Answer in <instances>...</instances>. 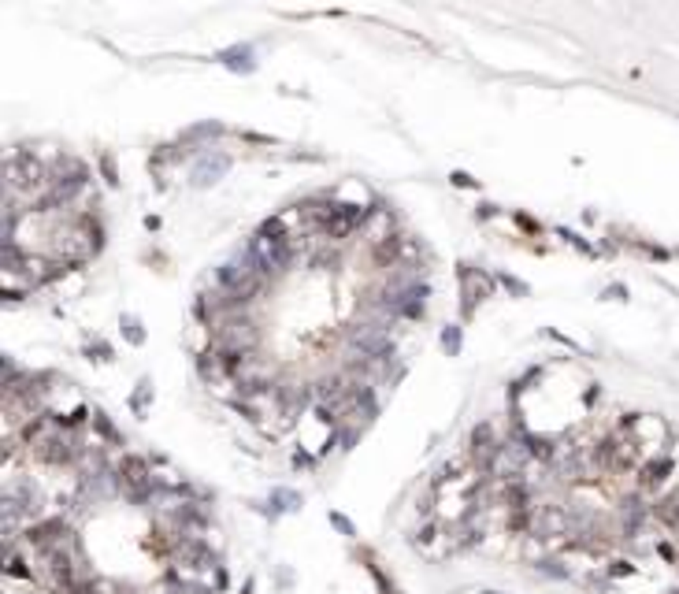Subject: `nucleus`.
Wrapping results in <instances>:
<instances>
[{
    "mask_svg": "<svg viewBox=\"0 0 679 594\" xmlns=\"http://www.w3.org/2000/svg\"><path fill=\"white\" fill-rule=\"evenodd\" d=\"M345 342H349V356H360V361H387V356H393V334L371 331L360 319H353L345 327Z\"/></svg>",
    "mask_w": 679,
    "mask_h": 594,
    "instance_id": "obj_1",
    "label": "nucleus"
},
{
    "mask_svg": "<svg viewBox=\"0 0 679 594\" xmlns=\"http://www.w3.org/2000/svg\"><path fill=\"white\" fill-rule=\"evenodd\" d=\"M461 282H464V305H461V312H464V319H472L475 316V301L490 297L494 282L490 279H475L468 268H461Z\"/></svg>",
    "mask_w": 679,
    "mask_h": 594,
    "instance_id": "obj_2",
    "label": "nucleus"
},
{
    "mask_svg": "<svg viewBox=\"0 0 679 594\" xmlns=\"http://www.w3.org/2000/svg\"><path fill=\"white\" fill-rule=\"evenodd\" d=\"M668 475H672V457H649V461L638 468V487L642 490H657Z\"/></svg>",
    "mask_w": 679,
    "mask_h": 594,
    "instance_id": "obj_3",
    "label": "nucleus"
},
{
    "mask_svg": "<svg viewBox=\"0 0 679 594\" xmlns=\"http://www.w3.org/2000/svg\"><path fill=\"white\" fill-rule=\"evenodd\" d=\"M297 509H301V494H297V490L275 487L271 498H268V505H264V513H268L271 520H279L282 513H297Z\"/></svg>",
    "mask_w": 679,
    "mask_h": 594,
    "instance_id": "obj_4",
    "label": "nucleus"
},
{
    "mask_svg": "<svg viewBox=\"0 0 679 594\" xmlns=\"http://www.w3.org/2000/svg\"><path fill=\"white\" fill-rule=\"evenodd\" d=\"M89 424H93V431H97L100 442H108V446H126V438L115 431V424H112V420H108L104 413H100V409H93V420H89Z\"/></svg>",
    "mask_w": 679,
    "mask_h": 594,
    "instance_id": "obj_5",
    "label": "nucleus"
},
{
    "mask_svg": "<svg viewBox=\"0 0 679 594\" xmlns=\"http://www.w3.org/2000/svg\"><path fill=\"white\" fill-rule=\"evenodd\" d=\"M654 516H657L665 527L679 532V498H660L657 505H654Z\"/></svg>",
    "mask_w": 679,
    "mask_h": 594,
    "instance_id": "obj_6",
    "label": "nucleus"
},
{
    "mask_svg": "<svg viewBox=\"0 0 679 594\" xmlns=\"http://www.w3.org/2000/svg\"><path fill=\"white\" fill-rule=\"evenodd\" d=\"M149 405H152V379H141L134 387V394H130V413L134 416H145V413H149Z\"/></svg>",
    "mask_w": 679,
    "mask_h": 594,
    "instance_id": "obj_7",
    "label": "nucleus"
},
{
    "mask_svg": "<svg viewBox=\"0 0 679 594\" xmlns=\"http://www.w3.org/2000/svg\"><path fill=\"white\" fill-rule=\"evenodd\" d=\"M119 331H123V338H126L130 345H145V338H149L137 316H123V319H119Z\"/></svg>",
    "mask_w": 679,
    "mask_h": 594,
    "instance_id": "obj_8",
    "label": "nucleus"
},
{
    "mask_svg": "<svg viewBox=\"0 0 679 594\" xmlns=\"http://www.w3.org/2000/svg\"><path fill=\"white\" fill-rule=\"evenodd\" d=\"M442 350H446V356H461V350H464V331H461L457 323L442 327Z\"/></svg>",
    "mask_w": 679,
    "mask_h": 594,
    "instance_id": "obj_9",
    "label": "nucleus"
},
{
    "mask_svg": "<svg viewBox=\"0 0 679 594\" xmlns=\"http://www.w3.org/2000/svg\"><path fill=\"white\" fill-rule=\"evenodd\" d=\"M535 572L549 575V580H568V569H561V561H553V557H542V561H535Z\"/></svg>",
    "mask_w": 679,
    "mask_h": 594,
    "instance_id": "obj_10",
    "label": "nucleus"
},
{
    "mask_svg": "<svg viewBox=\"0 0 679 594\" xmlns=\"http://www.w3.org/2000/svg\"><path fill=\"white\" fill-rule=\"evenodd\" d=\"M82 353H86L89 361H112V353H115V350L104 342V338H97V342H86V350H82Z\"/></svg>",
    "mask_w": 679,
    "mask_h": 594,
    "instance_id": "obj_11",
    "label": "nucleus"
},
{
    "mask_svg": "<svg viewBox=\"0 0 679 594\" xmlns=\"http://www.w3.org/2000/svg\"><path fill=\"white\" fill-rule=\"evenodd\" d=\"M227 168V157H216V160H205L200 163V171H197V182H212L219 171Z\"/></svg>",
    "mask_w": 679,
    "mask_h": 594,
    "instance_id": "obj_12",
    "label": "nucleus"
},
{
    "mask_svg": "<svg viewBox=\"0 0 679 594\" xmlns=\"http://www.w3.org/2000/svg\"><path fill=\"white\" fill-rule=\"evenodd\" d=\"M327 520H330V527H334L338 535H345V538H353L356 535V527H353V520L345 516V513H327Z\"/></svg>",
    "mask_w": 679,
    "mask_h": 594,
    "instance_id": "obj_13",
    "label": "nucleus"
},
{
    "mask_svg": "<svg viewBox=\"0 0 679 594\" xmlns=\"http://www.w3.org/2000/svg\"><path fill=\"white\" fill-rule=\"evenodd\" d=\"M609 575H612V580H623V575H635V564H631V561H609Z\"/></svg>",
    "mask_w": 679,
    "mask_h": 594,
    "instance_id": "obj_14",
    "label": "nucleus"
},
{
    "mask_svg": "<svg viewBox=\"0 0 679 594\" xmlns=\"http://www.w3.org/2000/svg\"><path fill=\"white\" fill-rule=\"evenodd\" d=\"M312 464H316V457H312V453H305V450L293 453V468H312Z\"/></svg>",
    "mask_w": 679,
    "mask_h": 594,
    "instance_id": "obj_15",
    "label": "nucleus"
},
{
    "mask_svg": "<svg viewBox=\"0 0 679 594\" xmlns=\"http://www.w3.org/2000/svg\"><path fill=\"white\" fill-rule=\"evenodd\" d=\"M501 286H505V290H512V294H520V297H527V286H524V282H516V279H509V275L501 279Z\"/></svg>",
    "mask_w": 679,
    "mask_h": 594,
    "instance_id": "obj_16",
    "label": "nucleus"
},
{
    "mask_svg": "<svg viewBox=\"0 0 679 594\" xmlns=\"http://www.w3.org/2000/svg\"><path fill=\"white\" fill-rule=\"evenodd\" d=\"M657 553L665 557V561H676V550H672V546H668V542H657Z\"/></svg>",
    "mask_w": 679,
    "mask_h": 594,
    "instance_id": "obj_17",
    "label": "nucleus"
},
{
    "mask_svg": "<svg viewBox=\"0 0 679 594\" xmlns=\"http://www.w3.org/2000/svg\"><path fill=\"white\" fill-rule=\"evenodd\" d=\"M253 587H256V583H253V580H245V587H242V594H253Z\"/></svg>",
    "mask_w": 679,
    "mask_h": 594,
    "instance_id": "obj_18",
    "label": "nucleus"
},
{
    "mask_svg": "<svg viewBox=\"0 0 679 594\" xmlns=\"http://www.w3.org/2000/svg\"><path fill=\"white\" fill-rule=\"evenodd\" d=\"M483 594H501V591H483Z\"/></svg>",
    "mask_w": 679,
    "mask_h": 594,
    "instance_id": "obj_19",
    "label": "nucleus"
}]
</instances>
